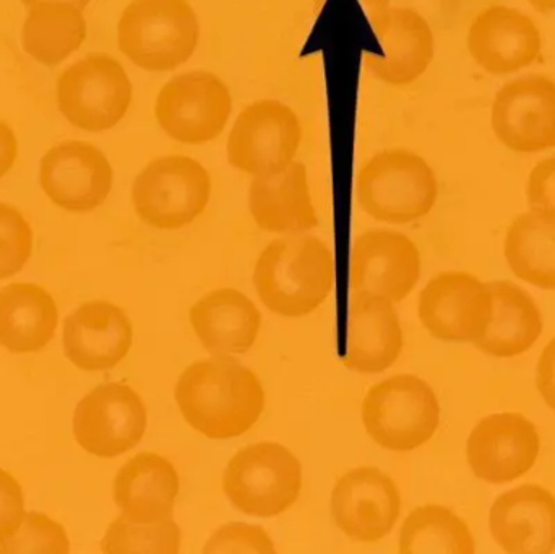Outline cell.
Masks as SVG:
<instances>
[{"label":"cell","mask_w":555,"mask_h":554,"mask_svg":"<svg viewBox=\"0 0 555 554\" xmlns=\"http://www.w3.org/2000/svg\"><path fill=\"white\" fill-rule=\"evenodd\" d=\"M395 302L375 293L352 292L345 366L361 374L390 370L403 351Z\"/></svg>","instance_id":"44dd1931"},{"label":"cell","mask_w":555,"mask_h":554,"mask_svg":"<svg viewBox=\"0 0 555 554\" xmlns=\"http://www.w3.org/2000/svg\"><path fill=\"white\" fill-rule=\"evenodd\" d=\"M205 554L217 553H257L275 554V542L263 527L250 524L231 523L220 527L208 539Z\"/></svg>","instance_id":"836d02e7"},{"label":"cell","mask_w":555,"mask_h":554,"mask_svg":"<svg viewBox=\"0 0 555 554\" xmlns=\"http://www.w3.org/2000/svg\"><path fill=\"white\" fill-rule=\"evenodd\" d=\"M25 516L22 487L12 474L0 468V542L18 530Z\"/></svg>","instance_id":"e575fe53"},{"label":"cell","mask_w":555,"mask_h":554,"mask_svg":"<svg viewBox=\"0 0 555 554\" xmlns=\"http://www.w3.org/2000/svg\"><path fill=\"white\" fill-rule=\"evenodd\" d=\"M504 256L518 280L555 292V208L518 215L505 233Z\"/></svg>","instance_id":"83f0119b"},{"label":"cell","mask_w":555,"mask_h":554,"mask_svg":"<svg viewBox=\"0 0 555 554\" xmlns=\"http://www.w3.org/2000/svg\"><path fill=\"white\" fill-rule=\"evenodd\" d=\"M401 554H475L468 524L440 504H426L408 514L398 537Z\"/></svg>","instance_id":"f546056e"},{"label":"cell","mask_w":555,"mask_h":554,"mask_svg":"<svg viewBox=\"0 0 555 554\" xmlns=\"http://www.w3.org/2000/svg\"><path fill=\"white\" fill-rule=\"evenodd\" d=\"M181 527L168 519L156 524H135L120 514L101 540L106 554H178L181 552Z\"/></svg>","instance_id":"4dcf8cb0"},{"label":"cell","mask_w":555,"mask_h":554,"mask_svg":"<svg viewBox=\"0 0 555 554\" xmlns=\"http://www.w3.org/2000/svg\"><path fill=\"white\" fill-rule=\"evenodd\" d=\"M525 195L530 207L555 208V155L533 166L525 185Z\"/></svg>","instance_id":"d590c367"},{"label":"cell","mask_w":555,"mask_h":554,"mask_svg":"<svg viewBox=\"0 0 555 554\" xmlns=\"http://www.w3.org/2000/svg\"><path fill=\"white\" fill-rule=\"evenodd\" d=\"M495 139L521 155L555 149V81L528 74L499 88L491 107Z\"/></svg>","instance_id":"4fadbf2b"},{"label":"cell","mask_w":555,"mask_h":554,"mask_svg":"<svg viewBox=\"0 0 555 554\" xmlns=\"http://www.w3.org/2000/svg\"><path fill=\"white\" fill-rule=\"evenodd\" d=\"M233 113L230 87L214 72L194 70L163 85L155 117L169 139L185 145L214 142L227 129Z\"/></svg>","instance_id":"9c48e42d"},{"label":"cell","mask_w":555,"mask_h":554,"mask_svg":"<svg viewBox=\"0 0 555 554\" xmlns=\"http://www.w3.org/2000/svg\"><path fill=\"white\" fill-rule=\"evenodd\" d=\"M70 540L61 524L42 513H26L13 536L0 542V554H67Z\"/></svg>","instance_id":"1f68e13d"},{"label":"cell","mask_w":555,"mask_h":554,"mask_svg":"<svg viewBox=\"0 0 555 554\" xmlns=\"http://www.w3.org/2000/svg\"><path fill=\"white\" fill-rule=\"evenodd\" d=\"M201 42V23L189 0H132L117 23L119 51L146 72L188 64Z\"/></svg>","instance_id":"3957f363"},{"label":"cell","mask_w":555,"mask_h":554,"mask_svg":"<svg viewBox=\"0 0 555 554\" xmlns=\"http://www.w3.org/2000/svg\"><path fill=\"white\" fill-rule=\"evenodd\" d=\"M369 438L385 451L423 448L440 425V403L429 383L414 374H397L375 384L361 407Z\"/></svg>","instance_id":"5b68a950"},{"label":"cell","mask_w":555,"mask_h":554,"mask_svg":"<svg viewBox=\"0 0 555 554\" xmlns=\"http://www.w3.org/2000/svg\"><path fill=\"white\" fill-rule=\"evenodd\" d=\"M149 426V413L139 392L129 384L107 383L94 387L74 413V436L83 451L100 459H114L140 445Z\"/></svg>","instance_id":"7c38bea8"},{"label":"cell","mask_w":555,"mask_h":554,"mask_svg":"<svg viewBox=\"0 0 555 554\" xmlns=\"http://www.w3.org/2000/svg\"><path fill=\"white\" fill-rule=\"evenodd\" d=\"M494 312L489 283L468 272H442L424 286L417 315L430 337L450 344L481 340Z\"/></svg>","instance_id":"8fae6325"},{"label":"cell","mask_w":555,"mask_h":554,"mask_svg":"<svg viewBox=\"0 0 555 554\" xmlns=\"http://www.w3.org/2000/svg\"><path fill=\"white\" fill-rule=\"evenodd\" d=\"M59 324L51 293L36 283H12L0 289V347L12 353H36L48 347Z\"/></svg>","instance_id":"4316f807"},{"label":"cell","mask_w":555,"mask_h":554,"mask_svg":"<svg viewBox=\"0 0 555 554\" xmlns=\"http://www.w3.org/2000/svg\"><path fill=\"white\" fill-rule=\"evenodd\" d=\"M527 2L530 3L538 13H543V15L554 12L555 10V0H527Z\"/></svg>","instance_id":"ab89813d"},{"label":"cell","mask_w":555,"mask_h":554,"mask_svg":"<svg viewBox=\"0 0 555 554\" xmlns=\"http://www.w3.org/2000/svg\"><path fill=\"white\" fill-rule=\"evenodd\" d=\"M537 387L544 403L555 412V337L544 347L538 360Z\"/></svg>","instance_id":"8d00e7d4"},{"label":"cell","mask_w":555,"mask_h":554,"mask_svg":"<svg viewBox=\"0 0 555 554\" xmlns=\"http://www.w3.org/2000/svg\"><path fill=\"white\" fill-rule=\"evenodd\" d=\"M437 198L436 171L411 150H384L359 169V205L374 220L390 224L423 220L436 207Z\"/></svg>","instance_id":"277c9868"},{"label":"cell","mask_w":555,"mask_h":554,"mask_svg":"<svg viewBox=\"0 0 555 554\" xmlns=\"http://www.w3.org/2000/svg\"><path fill=\"white\" fill-rule=\"evenodd\" d=\"M335 275V256L322 240L286 234L263 247L254 269V285L273 314L299 319L326 301Z\"/></svg>","instance_id":"7a4b0ae2"},{"label":"cell","mask_w":555,"mask_h":554,"mask_svg":"<svg viewBox=\"0 0 555 554\" xmlns=\"http://www.w3.org/2000/svg\"><path fill=\"white\" fill-rule=\"evenodd\" d=\"M18 158V140L12 127L0 119V179L5 178Z\"/></svg>","instance_id":"74e56055"},{"label":"cell","mask_w":555,"mask_h":554,"mask_svg":"<svg viewBox=\"0 0 555 554\" xmlns=\"http://www.w3.org/2000/svg\"><path fill=\"white\" fill-rule=\"evenodd\" d=\"M377 36L384 52L365 55V64L384 83L406 87L420 80L433 64L436 38L429 22L417 10L391 9Z\"/></svg>","instance_id":"603a6c76"},{"label":"cell","mask_w":555,"mask_h":554,"mask_svg":"<svg viewBox=\"0 0 555 554\" xmlns=\"http://www.w3.org/2000/svg\"><path fill=\"white\" fill-rule=\"evenodd\" d=\"M189 321L208 353L234 357L247 353L256 345L262 312L240 289L218 288L191 306Z\"/></svg>","instance_id":"7402d4cb"},{"label":"cell","mask_w":555,"mask_h":554,"mask_svg":"<svg viewBox=\"0 0 555 554\" xmlns=\"http://www.w3.org/2000/svg\"><path fill=\"white\" fill-rule=\"evenodd\" d=\"M489 288L494 298V312L488 331L475 347L498 360L521 357L543 334L540 306L527 289L508 280H495L489 283Z\"/></svg>","instance_id":"484cf974"},{"label":"cell","mask_w":555,"mask_h":554,"mask_svg":"<svg viewBox=\"0 0 555 554\" xmlns=\"http://www.w3.org/2000/svg\"><path fill=\"white\" fill-rule=\"evenodd\" d=\"M133 87L113 55L94 52L68 65L57 77L55 100L64 119L77 129L103 133L129 113Z\"/></svg>","instance_id":"ba28073f"},{"label":"cell","mask_w":555,"mask_h":554,"mask_svg":"<svg viewBox=\"0 0 555 554\" xmlns=\"http://www.w3.org/2000/svg\"><path fill=\"white\" fill-rule=\"evenodd\" d=\"M38 176L46 197L72 214L100 208L114 184L109 159L85 140H67L51 146L39 162Z\"/></svg>","instance_id":"5bb4252c"},{"label":"cell","mask_w":555,"mask_h":554,"mask_svg":"<svg viewBox=\"0 0 555 554\" xmlns=\"http://www.w3.org/2000/svg\"><path fill=\"white\" fill-rule=\"evenodd\" d=\"M210 172L197 159L166 155L150 162L132 184L137 217L155 230L176 231L194 223L211 198Z\"/></svg>","instance_id":"52a82bcc"},{"label":"cell","mask_w":555,"mask_h":554,"mask_svg":"<svg viewBox=\"0 0 555 554\" xmlns=\"http://www.w3.org/2000/svg\"><path fill=\"white\" fill-rule=\"evenodd\" d=\"M179 488L178 471L168 459L156 452H140L117 472L113 498L126 519L156 524L171 519Z\"/></svg>","instance_id":"cb8c5ba5"},{"label":"cell","mask_w":555,"mask_h":554,"mask_svg":"<svg viewBox=\"0 0 555 554\" xmlns=\"http://www.w3.org/2000/svg\"><path fill=\"white\" fill-rule=\"evenodd\" d=\"M302 465L286 446L257 442L228 462L223 491L234 510L247 516H281L299 500Z\"/></svg>","instance_id":"8992f818"},{"label":"cell","mask_w":555,"mask_h":554,"mask_svg":"<svg viewBox=\"0 0 555 554\" xmlns=\"http://www.w3.org/2000/svg\"><path fill=\"white\" fill-rule=\"evenodd\" d=\"M33 253V230L18 208L0 202V280L22 272Z\"/></svg>","instance_id":"d6a6232c"},{"label":"cell","mask_w":555,"mask_h":554,"mask_svg":"<svg viewBox=\"0 0 555 554\" xmlns=\"http://www.w3.org/2000/svg\"><path fill=\"white\" fill-rule=\"evenodd\" d=\"M64 353L87 373L113 370L133 345V325L122 308L109 301L78 306L64 324Z\"/></svg>","instance_id":"d6986e66"},{"label":"cell","mask_w":555,"mask_h":554,"mask_svg":"<svg viewBox=\"0 0 555 554\" xmlns=\"http://www.w3.org/2000/svg\"><path fill=\"white\" fill-rule=\"evenodd\" d=\"M175 399L185 423L214 441L246 435L266 410L262 381L230 357L207 358L185 368Z\"/></svg>","instance_id":"6da1fadb"},{"label":"cell","mask_w":555,"mask_h":554,"mask_svg":"<svg viewBox=\"0 0 555 554\" xmlns=\"http://www.w3.org/2000/svg\"><path fill=\"white\" fill-rule=\"evenodd\" d=\"M22 46L38 64L59 65L83 46L88 23L83 10L68 2H39L28 7Z\"/></svg>","instance_id":"f1b7e54d"},{"label":"cell","mask_w":555,"mask_h":554,"mask_svg":"<svg viewBox=\"0 0 555 554\" xmlns=\"http://www.w3.org/2000/svg\"><path fill=\"white\" fill-rule=\"evenodd\" d=\"M362 3H364L365 10L371 16L372 29H374L375 35H378L380 29L384 28L388 15H390V0H364Z\"/></svg>","instance_id":"f35d334b"},{"label":"cell","mask_w":555,"mask_h":554,"mask_svg":"<svg viewBox=\"0 0 555 554\" xmlns=\"http://www.w3.org/2000/svg\"><path fill=\"white\" fill-rule=\"evenodd\" d=\"M302 142V126L293 107L259 100L241 111L228 139V162L244 175L270 176L294 163Z\"/></svg>","instance_id":"30bf717a"},{"label":"cell","mask_w":555,"mask_h":554,"mask_svg":"<svg viewBox=\"0 0 555 554\" xmlns=\"http://www.w3.org/2000/svg\"><path fill=\"white\" fill-rule=\"evenodd\" d=\"M249 211L257 227L267 233L297 234L319 227L306 166L294 162L276 175L254 178Z\"/></svg>","instance_id":"d4e9b609"},{"label":"cell","mask_w":555,"mask_h":554,"mask_svg":"<svg viewBox=\"0 0 555 554\" xmlns=\"http://www.w3.org/2000/svg\"><path fill=\"white\" fill-rule=\"evenodd\" d=\"M541 452L537 426L518 412L492 413L476 423L466 442L473 475L489 485H507L533 471Z\"/></svg>","instance_id":"9a60e30c"},{"label":"cell","mask_w":555,"mask_h":554,"mask_svg":"<svg viewBox=\"0 0 555 554\" xmlns=\"http://www.w3.org/2000/svg\"><path fill=\"white\" fill-rule=\"evenodd\" d=\"M423 260L413 240L391 230H367L352 243L351 292L375 293L401 302L420 282Z\"/></svg>","instance_id":"e0dca14e"},{"label":"cell","mask_w":555,"mask_h":554,"mask_svg":"<svg viewBox=\"0 0 555 554\" xmlns=\"http://www.w3.org/2000/svg\"><path fill=\"white\" fill-rule=\"evenodd\" d=\"M400 514L398 485L380 468H352L333 487V519L352 542H380L390 536Z\"/></svg>","instance_id":"2e32d148"},{"label":"cell","mask_w":555,"mask_h":554,"mask_svg":"<svg viewBox=\"0 0 555 554\" xmlns=\"http://www.w3.org/2000/svg\"><path fill=\"white\" fill-rule=\"evenodd\" d=\"M489 530L508 554L555 552V494L541 485H520L495 498Z\"/></svg>","instance_id":"ffe728a7"},{"label":"cell","mask_w":555,"mask_h":554,"mask_svg":"<svg viewBox=\"0 0 555 554\" xmlns=\"http://www.w3.org/2000/svg\"><path fill=\"white\" fill-rule=\"evenodd\" d=\"M39 2H68L80 7L81 10H85L88 5H90L91 0H22L23 5L26 7H31Z\"/></svg>","instance_id":"60d3db41"},{"label":"cell","mask_w":555,"mask_h":554,"mask_svg":"<svg viewBox=\"0 0 555 554\" xmlns=\"http://www.w3.org/2000/svg\"><path fill=\"white\" fill-rule=\"evenodd\" d=\"M466 48L482 70L511 75L540 59L543 36L528 13L514 7L491 5L469 25Z\"/></svg>","instance_id":"ac0fdd59"}]
</instances>
